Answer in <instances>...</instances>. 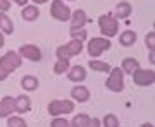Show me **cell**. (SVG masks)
<instances>
[{
	"mask_svg": "<svg viewBox=\"0 0 155 127\" xmlns=\"http://www.w3.org/2000/svg\"><path fill=\"white\" fill-rule=\"evenodd\" d=\"M88 65L93 69V71H98V72H110V65L107 62H102V60H90Z\"/></svg>",
	"mask_w": 155,
	"mask_h": 127,
	"instance_id": "21",
	"label": "cell"
},
{
	"mask_svg": "<svg viewBox=\"0 0 155 127\" xmlns=\"http://www.w3.org/2000/svg\"><path fill=\"white\" fill-rule=\"evenodd\" d=\"M21 84H22V88L26 89V91H35V89L38 88V79L33 78V76H24Z\"/></svg>",
	"mask_w": 155,
	"mask_h": 127,
	"instance_id": "20",
	"label": "cell"
},
{
	"mask_svg": "<svg viewBox=\"0 0 155 127\" xmlns=\"http://www.w3.org/2000/svg\"><path fill=\"white\" fill-rule=\"evenodd\" d=\"M104 125L105 127H119V120H117V117L114 113H109L104 119Z\"/></svg>",
	"mask_w": 155,
	"mask_h": 127,
	"instance_id": "24",
	"label": "cell"
},
{
	"mask_svg": "<svg viewBox=\"0 0 155 127\" xmlns=\"http://www.w3.org/2000/svg\"><path fill=\"white\" fill-rule=\"evenodd\" d=\"M119 41H121V45H124V46H131V45L136 41V33H134V31H124V33L119 36Z\"/></svg>",
	"mask_w": 155,
	"mask_h": 127,
	"instance_id": "18",
	"label": "cell"
},
{
	"mask_svg": "<svg viewBox=\"0 0 155 127\" xmlns=\"http://www.w3.org/2000/svg\"><path fill=\"white\" fill-rule=\"evenodd\" d=\"M4 43H5V40H4V34L0 33V48H2V46H4Z\"/></svg>",
	"mask_w": 155,
	"mask_h": 127,
	"instance_id": "34",
	"label": "cell"
},
{
	"mask_svg": "<svg viewBox=\"0 0 155 127\" xmlns=\"http://www.w3.org/2000/svg\"><path fill=\"white\" fill-rule=\"evenodd\" d=\"M110 48V40L109 38H91L88 41V53L91 57H98L105 50Z\"/></svg>",
	"mask_w": 155,
	"mask_h": 127,
	"instance_id": "5",
	"label": "cell"
},
{
	"mask_svg": "<svg viewBox=\"0 0 155 127\" xmlns=\"http://www.w3.org/2000/svg\"><path fill=\"white\" fill-rule=\"evenodd\" d=\"M14 110L16 108H14V98L12 96H5L0 101V117H9Z\"/></svg>",
	"mask_w": 155,
	"mask_h": 127,
	"instance_id": "11",
	"label": "cell"
},
{
	"mask_svg": "<svg viewBox=\"0 0 155 127\" xmlns=\"http://www.w3.org/2000/svg\"><path fill=\"white\" fill-rule=\"evenodd\" d=\"M14 108H16L19 113H26V112L31 108V101L26 94H21V96H17L14 98Z\"/></svg>",
	"mask_w": 155,
	"mask_h": 127,
	"instance_id": "10",
	"label": "cell"
},
{
	"mask_svg": "<svg viewBox=\"0 0 155 127\" xmlns=\"http://www.w3.org/2000/svg\"><path fill=\"white\" fill-rule=\"evenodd\" d=\"M138 69H140V64H138V60H136V59L127 57V59H124V60H122V69H121L122 72H126V74H131V76H133Z\"/></svg>",
	"mask_w": 155,
	"mask_h": 127,
	"instance_id": "13",
	"label": "cell"
},
{
	"mask_svg": "<svg viewBox=\"0 0 155 127\" xmlns=\"http://www.w3.org/2000/svg\"><path fill=\"white\" fill-rule=\"evenodd\" d=\"M0 67L11 74L12 71H16V69L21 67V55L17 52H7L5 55L0 59Z\"/></svg>",
	"mask_w": 155,
	"mask_h": 127,
	"instance_id": "4",
	"label": "cell"
},
{
	"mask_svg": "<svg viewBox=\"0 0 155 127\" xmlns=\"http://www.w3.org/2000/svg\"><path fill=\"white\" fill-rule=\"evenodd\" d=\"M145 43H147V46H148L150 50H155V33H153V31H150V33L147 34Z\"/></svg>",
	"mask_w": 155,
	"mask_h": 127,
	"instance_id": "27",
	"label": "cell"
},
{
	"mask_svg": "<svg viewBox=\"0 0 155 127\" xmlns=\"http://www.w3.org/2000/svg\"><path fill=\"white\" fill-rule=\"evenodd\" d=\"M133 79L138 86H150V84L155 83V72L147 71V69H138L133 74Z\"/></svg>",
	"mask_w": 155,
	"mask_h": 127,
	"instance_id": "7",
	"label": "cell"
},
{
	"mask_svg": "<svg viewBox=\"0 0 155 127\" xmlns=\"http://www.w3.org/2000/svg\"><path fill=\"white\" fill-rule=\"evenodd\" d=\"M98 24H100V31H102L104 36H114L119 31V22H117V19L112 14L102 16L98 19Z\"/></svg>",
	"mask_w": 155,
	"mask_h": 127,
	"instance_id": "2",
	"label": "cell"
},
{
	"mask_svg": "<svg viewBox=\"0 0 155 127\" xmlns=\"http://www.w3.org/2000/svg\"><path fill=\"white\" fill-rule=\"evenodd\" d=\"M74 106L76 105L71 100H54L48 105V113L52 117H59V115H64V113H71L74 110Z\"/></svg>",
	"mask_w": 155,
	"mask_h": 127,
	"instance_id": "1",
	"label": "cell"
},
{
	"mask_svg": "<svg viewBox=\"0 0 155 127\" xmlns=\"http://www.w3.org/2000/svg\"><path fill=\"white\" fill-rule=\"evenodd\" d=\"M67 69H69V60H62V59H59L57 64L54 65V72H55V74H62V72H66Z\"/></svg>",
	"mask_w": 155,
	"mask_h": 127,
	"instance_id": "23",
	"label": "cell"
},
{
	"mask_svg": "<svg viewBox=\"0 0 155 127\" xmlns=\"http://www.w3.org/2000/svg\"><path fill=\"white\" fill-rule=\"evenodd\" d=\"M71 34L74 36V40H79V41H83V40H86V29L84 28H79V29H71Z\"/></svg>",
	"mask_w": 155,
	"mask_h": 127,
	"instance_id": "26",
	"label": "cell"
},
{
	"mask_svg": "<svg viewBox=\"0 0 155 127\" xmlns=\"http://www.w3.org/2000/svg\"><path fill=\"white\" fill-rule=\"evenodd\" d=\"M131 14V5L127 4V2H121V4H117L116 7V17L119 19H127Z\"/></svg>",
	"mask_w": 155,
	"mask_h": 127,
	"instance_id": "16",
	"label": "cell"
},
{
	"mask_svg": "<svg viewBox=\"0 0 155 127\" xmlns=\"http://www.w3.org/2000/svg\"><path fill=\"white\" fill-rule=\"evenodd\" d=\"M7 76H9V72H5L2 67H0V81H4V79H7Z\"/></svg>",
	"mask_w": 155,
	"mask_h": 127,
	"instance_id": "31",
	"label": "cell"
},
{
	"mask_svg": "<svg viewBox=\"0 0 155 127\" xmlns=\"http://www.w3.org/2000/svg\"><path fill=\"white\" fill-rule=\"evenodd\" d=\"M19 53L22 57H26L28 60H33V62L41 60V50L38 46H35V45H22L21 50H19Z\"/></svg>",
	"mask_w": 155,
	"mask_h": 127,
	"instance_id": "8",
	"label": "cell"
},
{
	"mask_svg": "<svg viewBox=\"0 0 155 127\" xmlns=\"http://www.w3.org/2000/svg\"><path fill=\"white\" fill-rule=\"evenodd\" d=\"M88 21L86 17V12L78 9L74 14H72V22H71V29H79V28H84V24Z\"/></svg>",
	"mask_w": 155,
	"mask_h": 127,
	"instance_id": "9",
	"label": "cell"
},
{
	"mask_svg": "<svg viewBox=\"0 0 155 127\" xmlns=\"http://www.w3.org/2000/svg\"><path fill=\"white\" fill-rule=\"evenodd\" d=\"M141 127H153V125H152V124H143Z\"/></svg>",
	"mask_w": 155,
	"mask_h": 127,
	"instance_id": "36",
	"label": "cell"
},
{
	"mask_svg": "<svg viewBox=\"0 0 155 127\" xmlns=\"http://www.w3.org/2000/svg\"><path fill=\"white\" fill-rule=\"evenodd\" d=\"M50 12H52V16L55 17V19H59V21H69V19H71V11H69V7H67L64 2H61V0H55V2L52 4Z\"/></svg>",
	"mask_w": 155,
	"mask_h": 127,
	"instance_id": "6",
	"label": "cell"
},
{
	"mask_svg": "<svg viewBox=\"0 0 155 127\" xmlns=\"http://www.w3.org/2000/svg\"><path fill=\"white\" fill-rule=\"evenodd\" d=\"M107 88L114 91V93H121L124 89V72L119 69V67H114L110 69V78L107 79Z\"/></svg>",
	"mask_w": 155,
	"mask_h": 127,
	"instance_id": "3",
	"label": "cell"
},
{
	"mask_svg": "<svg viewBox=\"0 0 155 127\" xmlns=\"http://www.w3.org/2000/svg\"><path fill=\"white\" fill-rule=\"evenodd\" d=\"M90 117L86 115V113H78L74 119H72V122H69L71 124V127H83L84 125V122L88 120Z\"/></svg>",
	"mask_w": 155,
	"mask_h": 127,
	"instance_id": "22",
	"label": "cell"
},
{
	"mask_svg": "<svg viewBox=\"0 0 155 127\" xmlns=\"http://www.w3.org/2000/svg\"><path fill=\"white\" fill-rule=\"evenodd\" d=\"M11 9V2L9 0H0V12H7Z\"/></svg>",
	"mask_w": 155,
	"mask_h": 127,
	"instance_id": "30",
	"label": "cell"
},
{
	"mask_svg": "<svg viewBox=\"0 0 155 127\" xmlns=\"http://www.w3.org/2000/svg\"><path fill=\"white\" fill-rule=\"evenodd\" d=\"M150 64H155V50H150Z\"/></svg>",
	"mask_w": 155,
	"mask_h": 127,
	"instance_id": "32",
	"label": "cell"
},
{
	"mask_svg": "<svg viewBox=\"0 0 155 127\" xmlns=\"http://www.w3.org/2000/svg\"><path fill=\"white\" fill-rule=\"evenodd\" d=\"M33 2H36V4H45V2H48V0H33Z\"/></svg>",
	"mask_w": 155,
	"mask_h": 127,
	"instance_id": "35",
	"label": "cell"
},
{
	"mask_svg": "<svg viewBox=\"0 0 155 127\" xmlns=\"http://www.w3.org/2000/svg\"><path fill=\"white\" fill-rule=\"evenodd\" d=\"M71 94L76 101H86V100L90 98V91H88V88H84V86H76V88L71 91Z\"/></svg>",
	"mask_w": 155,
	"mask_h": 127,
	"instance_id": "15",
	"label": "cell"
},
{
	"mask_svg": "<svg viewBox=\"0 0 155 127\" xmlns=\"http://www.w3.org/2000/svg\"><path fill=\"white\" fill-rule=\"evenodd\" d=\"M38 9L35 5H26L22 9V19H26V21H35L36 17H38Z\"/></svg>",
	"mask_w": 155,
	"mask_h": 127,
	"instance_id": "19",
	"label": "cell"
},
{
	"mask_svg": "<svg viewBox=\"0 0 155 127\" xmlns=\"http://www.w3.org/2000/svg\"><path fill=\"white\" fill-rule=\"evenodd\" d=\"M7 124H9V127H26V122L22 120V119H19V117H12V115H9Z\"/></svg>",
	"mask_w": 155,
	"mask_h": 127,
	"instance_id": "25",
	"label": "cell"
},
{
	"mask_svg": "<svg viewBox=\"0 0 155 127\" xmlns=\"http://www.w3.org/2000/svg\"><path fill=\"white\" fill-rule=\"evenodd\" d=\"M50 127H71V124L66 119H54V122H52Z\"/></svg>",
	"mask_w": 155,
	"mask_h": 127,
	"instance_id": "28",
	"label": "cell"
},
{
	"mask_svg": "<svg viewBox=\"0 0 155 127\" xmlns=\"http://www.w3.org/2000/svg\"><path fill=\"white\" fill-rule=\"evenodd\" d=\"M64 48H66V52H67V55H69V57L79 55V53H81V50H83V41L72 38L67 45H64Z\"/></svg>",
	"mask_w": 155,
	"mask_h": 127,
	"instance_id": "12",
	"label": "cell"
},
{
	"mask_svg": "<svg viewBox=\"0 0 155 127\" xmlns=\"http://www.w3.org/2000/svg\"><path fill=\"white\" fill-rule=\"evenodd\" d=\"M0 28H2V31L5 34H11L12 31H14V24H12V21L5 16V12H0Z\"/></svg>",
	"mask_w": 155,
	"mask_h": 127,
	"instance_id": "17",
	"label": "cell"
},
{
	"mask_svg": "<svg viewBox=\"0 0 155 127\" xmlns=\"http://www.w3.org/2000/svg\"><path fill=\"white\" fill-rule=\"evenodd\" d=\"M69 79L74 81V83H81V81H84V79H86V71H84V67L74 65L71 71H69Z\"/></svg>",
	"mask_w": 155,
	"mask_h": 127,
	"instance_id": "14",
	"label": "cell"
},
{
	"mask_svg": "<svg viewBox=\"0 0 155 127\" xmlns=\"http://www.w3.org/2000/svg\"><path fill=\"white\" fill-rule=\"evenodd\" d=\"M83 127H100V120L98 119H88Z\"/></svg>",
	"mask_w": 155,
	"mask_h": 127,
	"instance_id": "29",
	"label": "cell"
},
{
	"mask_svg": "<svg viewBox=\"0 0 155 127\" xmlns=\"http://www.w3.org/2000/svg\"><path fill=\"white\" fill-rule=\"evenodd\" d=\"M14 2H16L17 5H26L28 4V0H14Z\"/></svg>",
	"mask_w": 155,
	"mask_h": 127,
	"instance_id": "33",
	"label": "cell"
}]
</instances>
